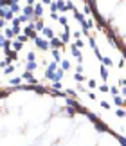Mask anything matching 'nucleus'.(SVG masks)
Segmentation results:
<instances>
[{
  "mask_svg": "<svg viewBox=\"0 0 126 146\" xmlns=\"http://www.w3.org/2000/svg\"><path fill=\"white\" fill-rule=\"evenodd\" d=\"M24 35L29 38V40H34V38L38 36V33L34 31V22H29V24H25V27H24Z\"/></svg>",
  "mask_w": 126,
  "mask_h": 146,
  "instance_id": "f257e3e1",
  "label": "nucleus"
},
{
  "mask_svg": "<svg viewBox=\"0 0 126 146\" xmlns=\"http://www.w3.org/2000/svg\"><path fill=\"white\" fill-rule=\"evenodd\" d=\"M34 45L38 49H42V50H49V40L43 38V36H36L34 38Z\"/></svg>",
  "mask_w": 126,
  "mask_h": 146,
  "instance_id": "f03ea898",
  "label": "nucleus"
},
{
  "mask_svg": "<svg viewBox=\"0 0 126 146\" xmlns=\"http://www.w3.org/2000/svg\"><path fill=\"white\" fill-rule=\"evenodd\" d=\"M32 16H34V20L43 18V5L42 4H34L32 5Z\"/></svg>",
  "mask_w": 126,
  "mask_h": 146,
  "instance_id": "7ed1b4c3",
  "label": "nucleus"
},
{
  "mask_svg": "<svg viewBox=\"0 0 126 146\" xmlns=\"http://www.w3.org/2000/svg\"><path fill=\"white\" fill-rule=\"evenodd\" d=\"M63 47V43H61V40L60 38H56V36H52L49 40V49H61Z\"/></svg>",
  "mask_w": 126,
  "mask_h": 146,
  "instance_id": "20e7f679",
  "label": "nucleus"
},
{
  "mask_svg": "<svg viewBox=\"0 0 126 146\" xmlns=\"http://www.w3.org/2000/svg\"><path fill=\"white\" fill-rule=\"evenodd\" d=\"M22 80H25V81H29V83H31V85H36V83H38V81H36V78H34V76H32V72H27V70L24 72V74H22Z\"/></svg>",
  "mask_w": 126,
  "mask_h": 146,
  "instance_id": "39448f33",
  "label": "nucleus"
},
{
  "mask_svg": "<svg viewBox=\"0 0 126 146\" xmlns=\"http://www.w3.org/2000/svg\"><path fill=\"white\" fill-rule=\"evenodd\" d=\"M70 52H72V56H74V58H78V61H79V63H83V56H81V50H79L78 47L70 45Z\"/></svg>",
  "mask_w": 126,
  "mask_h": 146,
  "instance_id": "423d86ee",
  "label": "nucleus"
},
{
  "mask_svg": "<svg viewBox=\"0 0 126 146\" xmlns=\"http://www.w3.org/2000/svg\"><path fill=\"white\" fill-rule=\"evenodd\" d=\"M22 13H24V16H27V18H29V22L34 20V16H32V5H25V7L22 9Z\"/></svg>",
  "mask_w": 126,
  "mask_h": 146,
  "instance_id": "0eeeda50",
  "label": "nucleus"
},
{
  "mask_svg": "<svg viewBox=\"0 0 126 146\" xmlns=\"http://www.w3.org/2000/svg\"><path fill=\"white\" fill-rule=\"evenodd\" d=\"M42 36H43V38H47V40H50V38L54 36L52 27H43V29H42Z\"/></svg>",
  "mask_w": 126,
  "mask_h": 146,
  "instance_id": "6e6552de",
  "label": "nucleus"
},
{
  "mask_svg": "<svg viewBox=\"0 0 126 146\" xmlns=\"http://www.w3.org/2000/svg\"><path fill=\"white\" fill-rule=\"evenodd\" d=\"M43 18H38V20H34V31L36 33H42V29H43Z\"/></svg>",
  "mask_w": 126,
  "mask_h": 146,
  "instance_id": "1a4fd4ad",
  "label": "nucleus"
},
{
  "mask_svg": "<svg viewBox=\"0 0 126 146\" xmlns=\"http://www.w3.org/2000/svg\"><path fill=\"white\" fill-rule=\"evenodd\" d=\"M36 69H38V63H36V61H27V63H25V70L27 72H34Z\"/></svg>",
  "mask_w": 126,
  "mask_h": 146,
  "instance_id": "9d476101",
  "label": "nucleus"
},
{
  "mask_svg": "<svg viewBox=\"0 0 126 146\" xmlns=\"http://www.w3.org/2000/svg\"><path fill=\"white\" fill-rule=\"evenodd\" d=\"M94 125H95V128H97L99 132H106V130H108L106 125H105V123H103L101 119H95V121H94Z\"/></svg>",
  "mask_w": 126,
  "mask_h": 146,
  "instance_id": "9b49d317",
  "label": "nucleus"
},
{
  "mask_svg": "<svg viewBox=\"0 0 126 146\" xmlns=\"http://www.w3.org/2000/svg\"><path fill=\"white\" fill-rule=\"evenodd\" d=\"M2 35L7 38V40H13V38H15V33H13L11 27H4V33H2Z\"/></svg>",
  "mask_w": 126,
  "mask_h": 146,
  "instance_id": "f8f14e48",
  "label": "nucleus"
},
{
  "mask_svg": "<svg viewBox=\"0 0 126 146\" xmlns=\"http://www.w3.org/2000/svg\"><path fill=\"white\" fill-rule=\"evenodd\" d=\"M99 74H101V78H103V81H106V80H108V67L101 65V69H99Z\"/></svg>",
  "mask_w": 126,
  "mask_h": 146,
  "instance_id": "ddd939ff",
  "label": "nucleus"
},
{
  "mask_svg": "<svg viewBox=\"0 0 126 146\" xmlns=\"http://www.w3.org/2000/svg\"><path fill=\"white\" fill-rule=\"evenodd\" d=\"M50 50H52V58H54V61H56V63H60V61H61L60 49H50Z\"/></svg>",
  "mask_w": 126,
  "mask_h": 146,
  "instance_id": "4468645a",
  "label": "nucleus"
},
{
  "mask_svg": "<svg viewBox=\"0 0 126 146\" xmlns=\"http://www.w3.org/2000/svg\"><path fill=\"white\" fill-rule=\"evenodd\" d=\"M101 61H103V65H105V67H112V65H113V60L108 58V56H103Z\"/></svg>",
  "mask_w": 126,
  "mask_h": 146,
  "instance_id": "2eb2a0df",
  "label": "nucleus"
},
{
  "mask_svg": "<svg viewBox=\"0 0 126 146\" xmlns=\"http://www.w3.org/2000/svg\"><path fill=\"white\" fill-rule=\"evenodd\" d=\"M32 90L38 92V94H45V92H47V88H45V87H40L38 83H36V85H32Z\"/></svg>",
  "mask_w": 126,
  "mask_h": 146,
  "instance_id": "dca6fc26",
  "label": "nucleus"
},
{
  "mask_svg": "<svg viewBox=\"0 0 126 146\" xmlns=\"http://www.w3.org/2000/svg\"><path fill=\"white\" fill-rule=\"evenodd\" d=\"M11 47H13V50H16V52H18V50H20L22 47H24V43L16 40V42H13V43H11Z\"/></svg>",
  "mask_w": 126,
  "mask_h": 146,
  "instance_id": "f3484780",
  "label": "nucleus"
},
{
  "mask_svg": "<svg viewBox=\"0 0 126 146\" xmlns=\"http://www.w3.org/2000/svg\"><path fill=\"white\" fill-rule=\"evenodd\" d=\"M113 105H117V106H123L124 105V99L121 96H113Z\"/></svg>",
  "mask_w": 126,
  "mask_h": 146,
  "instance_id": "a211bd4d",
  "label": "nucleus"
},
{
  "mask_svg": "<svg viewBox=\"0 0 126 146\" xmlns=\"http://www.w3.org/2000/svg\"><path fill=\"white\" fill-rule=\"evenodd\" d=\"M20 83H22V78H11V80H9V85H11V87H13V85L18 87Z\"/></svg>",
  "mask_w": 126,
  "mask_h": 146,
  "instance_id": "6ab92c4d",
  "label": "nucleus"
},
{
  "mask_svg": "<svg viewBox=\"0 0 126 146\" xmlns=\"http://www.w3.org/2000/svg\"><path fill=\"white\" fill-rule=\"evenodd\" d=\"M65 112H67L68 115H76V114H78V110L74 108V106H70V105H67V108H65Z\"/></svg>",
  "mask_w": 126,
  "mask_h": 146,
  "instance_id": "aec40b11",
  "label": "nucleus"
},
{
  "mask_svg": "<svg viewBox=\"0 0 126 146\" xmlns=\"http://www.w3.org/2000/svg\"><path fill=\"white\" fill-rule=\"evenodd\" d=\"M56 7H58V11L65 13V2H61V0H56Z\"/></svg>",
  "mask_w": 126,
  "mask_h": 146,
  "instance_id": "412c9836",
  "label": "nucleus"
},
{
  "mask_svg": "<svg viewBox=\"0 0 126 146\" xmlns=\"http://www.w3.org/2000/svg\"><path fill=\"white\" fill-rule=\"evenodd\" d=\"M83 13L85 15H92V7H90L87 2H83Z\"/></svg>",
  "mask_w": 126,
  "mask_h": 146,
  "instance_id": "4be33fe9",
  "label": "nucleus"
},
{
  "mask_svg": "<svg viewBox=\"0 0 126 146\" xmlns=\"http://www.w3.org/2000/svg\"><path fill=\"white\" fill-rule=\"evenodd\" d=\"M60 69H63V70H68V69H70V61H68V60H63V61H61V67H60Z\"/></svg>",
  "mask_w": 126,
  "mask_h": 146,
  "instance_id": "5701e85b",
  "label": "nucleus"
},
{
  "mask_svg": "<svg viewBox=\"0 0 126 146\" xmlns=\"http://www.w3.org/2000/svg\"><path fill=\"white\" fill-rule=\"evenodd\" d=\"M74 80L79 81V83H83V81H85V76L81 74V72H76V74H74Z\"/></svg>",
  "mask_w": 126,
  "mask_h": 146,
  "instance_id": "b1692460",
  "label": "nucleus"
},
{
  "mask_svg": "<svg viewBox=\"0 0 126 146\" xmlns=\"http://www.w3.org/2000/svg\"><path fill=\"white\" fill-rule=\"evenodd\" d=\"M56 22H60L61 25H68V18H67V16H58V20H56Z\"/></svg>",
  "mask_w": 126,
  "mask_h": 146,
  "instance_id": "393cba45",
  "label": "nucleus"
},
{
  "mask_svg": "<svg viewBox=\"0 0 126 146\" xmlns=\"http://www.w3.org/2000/svg\"><path fill=\"white\" fill-rule=\"evenodd\" d=\"M63 85H61V81H52V90H61Z\"/></svg>",
  "mask_w": 126,
  "mask_h": 146,
  "instance_id": "a878e982",
  "label": "nucleus"
},
{
  "mask_svg": "<svg viewBox=\"0 0 126 146\" xmlns=\"http://www.w3.org/2000/svg\"><path fill=\"white\" fill-rule=\"evenodd\" d=\"M74 47H78V49H83V47H85V42L81 40V38H78V40H76V43H74Z\"/></svg>",
  "mask_w": 126,
  "mask_h": 146,
  "instance_id": "bb28decb",
  "label": "nucleus"
},
{
  "mask_svg": "<svg viewBox=\"0 0 126 146\" xmlns=\"http://www.w3.org/2000/svg\"><path fill=\"white\" fill-rule=\"evenodd\" d=\"M5 74H13V72H15V65H5Z\"/></svg>",
  "mask_w": 126,
  "mask_h": 146,
  "instance_id": "cd10ccee",
  "label": "nucleus"
},
{
  "mask_svg": "<svg viewBox=\"0 0 126 146\" xmlns=\"http://www.w3.org/2000/svg\"><path fill=\"white\" fill-rule=\"evenodd\" d=\"M16 36H18V38H16V40H18V42H22V43H25L27 40H29V38H27L25 35H16Z\"/></svg>",
  "mask_w": 126,
  "mask_h": 146,
  "instance_id": "c85d7f7f",
  "label": "nucleus"
},
{
  "mask_svg": "<svg viewBox=\"0 0 126 146\" xmlns=\"http://www.w3.org/2000/svg\"><path fill=\"white\" fill-rule=\"evenodd\" d=\"M27 61H36V56H34L32 50H31V52H27Z\"/></svg>",
  "mask_w": 126,
  "mask_h": 146,
  "instance_id": "c756f323",
  "label": "nucleus"
},
{
  "mask_svg": "<svg viewBox=\"0 0 126 146\" xmlns=\"http://www.w3.org/2000/svg\"><path fill=\"white\" fill-rule=\"evenodd\" d=\"M74 9H76V7H74L72 2H67V4H65V11H74Z\"/></svg>",
  "mask_w": 126,
  "mask_h": 146,
  "instance_id": "7c9ffc66",
  "label": "nucleus"
},
{
  "mask_svg": "<svg viewBox=\"0 0 126 146\" xmlns=\"http://www.w3.org/2000/svg\"><path fill=\"white\" fill-rule=\"evenodd\" d=\"M108 92H110L112 96H117V94H119V90H117V87H110V88H108Z\"/></svg>",
  "mask_w": 126,
  "mask_h": 146,
  "instance_id": "2f4dec72",
  "label": "nucleus"
},
{
  "mask_svg": "<svg viewBox=\"0 0 126 146\" xmlns=\"http://www.w3.org/2000/svg\"><path fill=\"white\" fill-rule=\"evenodd\" d=\"M5 40H7V38H5V36L2 35V33H0V49H2V47L5 45Z\"/></svg>",
  "mask_w": 126,
  "mask_h": 146,
  "instance_id": "473e14b6",
  "label": "nucleus"
},
{
  "mask_svg": "<svg viewBox=\"0 0 126 146\" xmlns=\"http://www.w3.org/2000/svg\"><path fill=\"white\" fill-rule=\"evenodd\" d=\"M50 13H58V7H56V2H50Z\"/></svg>",
  "mask_w": 126,
  "mask_h": 146,
  "instance_id": "72a5a7b5",
  "label": "nucleus"
},
{
  "mask_svg": "<svg viewBox=\"0 0 126 146\" xmlns=\"http://www.w3.org/2000/svg\"><path fill=\"white\" fill-rule=\"evenodd\" d=\"M108 88H110V87H108L106 83H103V85L99 87V90H101V92H108Z\"/></svg>",
  "mask_w": 126,
  "mask_h": 146,
  "instance_id": "f704fd0d",
  "label": "nucleus"
},
{
  "mask_svg": "<svg viewBox=\"0 0 126 146\" xmlns=\"http://www.w3.org/2000/svg\"><path fill=\"white\" fill-rule=\"evenodd\" d=\"M95 85H97V83H95L94 80H88V87H90V88H95Z\"/></svg>",
  "mask_w": 126,
  "mask_h": 146,
  "instance_id": "c9c22d12",
  "label": "nucleus"
},
{
  "mask_svg": "<svg viewBox=\"0 0 126 146\" xmlns=\"http://www.w3.org/2000/svg\"><path fill=\"white\" fill-rule=\"evenodd\" d=\"M101 106H103V108H110V103H106V101H101Z\"/></svg>",
  "mask_w": 126,
  "mask_h": 146,
  "instance_id": "e433bc0d",
  "label": "nucleus"
},
{
  "mask_svg": "<svg viewBox=\"0 0 126 146\" xmlns=\"http://www.w3.org/2000/svg\"><path fill=\"white\" fill-rule=\"evenodd\" d=\"M4 27H5V20H4V18H0V31H2Z\"/></svg>",
  "mask_w": 126,
  "mask_h": 146,
  "instance_id": "4c0bfd02",
  "label": "nucleus"
},
{
  "mask_svg": "<svg viewBox=\"0 0 126 146\" xmlns=\"http://www.w3.org/2000/svg\"><path fill=\"white\" fill-rule=\"evenodd\" d=\"M58 16H60L58 13H50V18H52V20H58Z\"/></svg>",
  "mask_w": 126,
  "mask_h": 146,
  "instance_id": "58836bf2",
  "label": "nucleus"
},
{
  "mask_svg": "<svg viewBox=\"0 0 126 146\" xmlns=\"http://www.w3.org/2000/svg\"><path fill=\"white\" fill-rule=\"evenodd\" d=\"M76 72H81V74H83V65H81V63L78 65V69H76Z\"/></svg>",
  "mask_w": 126,
  "mask_h": 146,
  "instance_id": "ea45409f",
  "label": "nucleus"
},
{
  "mask_svg": "<svg viewBox=\"0 0 126 146\" xmlns=\"http://www.w3.org/2000/svg\"><path fill=\"white\" fill-rule=\"evenodd\" d=\"M117 115H119V117H123V115H124V110H123V108H119V110H117Z\"/></svg>",
  "mask_w": 126,
  "mask_h": 146,
  "instance_id": "a19ab883",
  "label": "nucleus"
},
{
  "mask_svg": "<svg viewBox=\"0 0 126 146\" xmlns=\"http://www.w3.org/2000/svg\"><path fill=\"white\" fill-rule=\"evenodd\" d=\"M36 4V0H27V5H34Z\"/></svg>",
  "mask_w": 126,
  "mask_h": 146,
  "instance_id": "79ce46f5",
  "label": "nucleus"
},
{
  "mask_svg": "<svg viewBox=\"0 0 126 146\" xmlns=\"http://www.w3.org/2000/svg\"><path fill=\"white\" fill-rule=\"evenodd\" d=\"M52 0H42V4H50Z\"/></svg>",
  "mask_w": 126,
  "mask_h": 146,
  "instance_id": "37998d69",
  "label": "nucleus"
}]
</instances>
